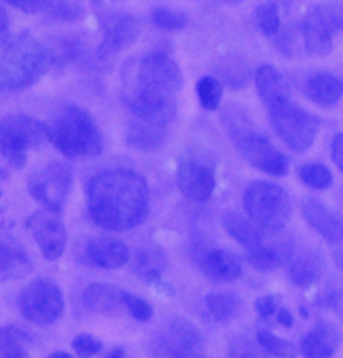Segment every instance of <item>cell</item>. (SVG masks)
Listing matches in <instances>:
<instances>
[{
    "mask_svg": "<svg viewBox=\"0 0 343 358\" xmlns=\"http://www.w3.org/2000/svg\"><path fill=\"white\" fill-rule=\"evenodd\" d=\"M50 140V127L28 114H9L0 120V155L13 168L26 166L28 148H37Z\"/></svg>",
    "mask_w": 343,
    "mask_h": 358,
    "instance_id": "8992f818",
    "label": "cell"
},
{
    "mask_svg": "<svg viewBox=\"0 0 343 358\" xmlns=\"http://www.w3.org/2000/svg\"><path fill=\"white\" fill-rule=\"evenodd\" d=\"M30 337L15 327L0 329V358H30Z\"/></svg>",
    "mask_w": 343,
    "mask_h": 358,
    "instance_id": "f546056e",
    "label": "cell"
},
{
    "mask_svg": "<svg viewBox=\"0 0 343 358\" xmlns=\"http://www.w3.org/2000/svg\"><path fill=\"white\" fill-rule=\"evenodd\" d=\"M277 322H279V327H286V329H292L294 327V320H292V313L286 309V307H279L277 311Z\"/></svg>",
    "mask_w": 343,
    "mask_h": 358,
    "instance_id": "7bdbcfd3",
    "label": "cell"
},
{
    "mask_svg": "<svg viewBox=\"0 0 343 358\" xmlns=\"http://www.w3.org/2000/svg\"><path fill=\"white\" fill-rule=\"evenodd\" d=\"M43 11L60 22H78L84 15V7L78 3H43Z\"/></svg>",
    "mask_w": 343,
    "mask_h": 358,
    "instance_id": "836d02e7",
    "label": "cell"
},
{
    "mask_svg": "<svg viewBox=\"0 0 343 358\" xmlns=\"http://www.w3.org/2000/svg\"><path fill=\"white\" fill-rule=\"evenodd\" d=\"M324 271V262H322V255L316 249H305L300 251L294 262L290 266V281L298 287H309L311 283H316L320 279Z\"/></svg>",
    "mask_w": 343,
    "mask_h": 358,
    "instance_id": "cb8c5ba5",
    "label": "cell"
},
{
    "mask_svg": "<svg viewBox=\"0 0 343 358\" xmlns=\"http://www.w3.org/2000/svg\"><path fill=\"white\" fill-rule=\"evenodd\" d=\"M84 305L92 313L101 315H118L122 305V289L105 285V283H92L84 292Z\"/></svg>",
    "mask_w": 343,
    "mask_h": 358,
    "instance_id": "603a6c76",
    "label": "cell"
},
{
    "mask_svg": "<svg viewBox=\"0 0 343 358\" xmlns=\"http://www.w3.org/2000/svg\"><path fill=\"white\" fill-rule=\"evenodd\" d=\"M256 17H258L260 30L264 32V35H268V37L277 35L279 22H282V20H279V7H277L275 3H264V5H260Z\"/></svg>",
    "mask_w": 343,
    "mask_h": 358,
    "instance_id": "e575fe53",
    "label": "cell"
},
{
    "mask_svg": "<svg viewBox=\"0 0 343 358\" xmlns=\"http://www.w3.org/2000/svg\"><path fill=\"white\" fill-rule=\"evenodd\" d=\"M339 348V333L328 322H320L300 341V354L305 358H333Z\"/></svg>",
    "mask_w": 343,
    "mask_h": 358,
    "instance_id": "44dd1931",
    "label": "cell"
},
{
    "mask_svg": "<svg viewBox=\"0 0 343 358\" xmlns=\"http://www.w3.org/2000/svg\"><path fill=\"white\" fill-rule=\"evenodd\" d=\"M196 92H198V99H200L204 110H217V108H219L221 96H224V88H221V82L217 80V78L204 76L198 82Z\"/></svg>",
    "mask_w": 343,
    "mask_h": 358,
    "instance_id": "1f68e13d",
    "label": "cell"
},
{
    "mask_svg": "<svg viewBox=\"0 0 343 358\" xmlns=\"http://www.w3.org/2000/svg\"><path fill=\"white\" fill-rule=\"evenodd\" d=\"M28 271H30L28 255L22 249L9 245L5 241H0V283L20 279Z\"/></svg>",
    "mask_w": 343,
    "mask_h": 358,
    "instance_id": "4316f807",
    "label": "cell"
},
{
    "mask_svg": "<svg viewBox=\"0 0 343 358\" xmlns=\"http://www.w3.org/2000/svg\"><path fill=\"white\" fill-rule=\"evenodd\" d=\"M17 305L22 315L39 327H50V324L58 322L65 311V299H62L60 287L48 279H37L26 285Z\"/></svg>",
    "mask_w": 343,
    "mask_h": 358,
    "instance_id": "30bf717a",
    "label": "cell"
},
{
    "mask_svg": "<svg viewBox=\"0 0 343 358\" xmlns=\"http://www.w3.org/2000/svg\"><path fill=\"white\" fill-rule=\"evenodd\" d=\"M230 358H268V352H264L258 341L236 339L230 345Z\"/></svg>",
    "mask_w": 343,
    "mask_h": 358,
    "instance_id": "8d00e7d4",
    "label": "cell"
},
{
    "mask_svg": "<svg viewBox=\"0 0 343 358\" xmlns=\"http://www.w3.org/2000/svg\"><path fill=\"white\" fill-rule=\"evenodd\" d=\"M110 358H122V350H114Z\"/></svg>",
    "mask_w": 343,
    "mask_h": 358,
    "instance_id": "7dc6e473",
    "label": "cell"
},
{
    "mask_svg": "<svg viewBox=\"0 0 343 358\" xmlns=\"http://www.w3.org/2000/svg\"><path fill=\"white\" fill-rule=\"evenodd\" d=\"M217 178L208 166H202L198 161H182L178 166V187L180 191L194 202L208 200L214 191Z\"/></svg>",
    "mask_w": 343,
    "mask_h": 358,
    "instance_id": "2e32d148",
    "label": "cell"
},
{
    "mask_svg": "<svg viewBox=\"0 0 343 358\" xmlns=\"http://www.w3.org/2000/svg\"><path fill=\"white\" fill-rule=\"evenodd\" d=\"M182 88L180 67L161 52L124 64L122 101L133 118L168 127L176 114V92Z\"/></svg>",
    "mask_w": 343,
    "mask_h": 358,
    "instance_id": "6da1fadb",
    "label": "cell"
},
{
    "mask_svg": "<svg viewBox=\"0 0 343 358\" xmlns=\"http://www.w3.org/2000/svg\"><path fill=\"white\" fill-rule=\"evenodd\" d=\"M279 299L277 296H262V299H258L256 301V311H258V315L262 317V320H270V317H275L277 315V311H279Z\"/></svg>",
    "mask_w": 343,
    "mask_h": 358,
    "instance_id": "ab89813d",
    "label": "cell"
},
{
    "mask_svg": "<svg viewBox=\"0 0 343 358\" xmlns=\"http://www.w3.org/2000/svg\"><path fill=\"white\" fill-rule=\"evenodd\" d=\"M294 253V243L290 238H266L256 245L249 247L245 253V259L258 271H272L284 266Z\"/></svg>",
    "mask_w": 343,
    "mask_h": 358,
    "instance_id": "e0dca14e",
    "label": "cell"
},
{
    "mask_svg": "<svg viewBox=\"0 0 343 358\" xmlns=\"http://www.w3.org/2000/svg\"><path fill=\"white\" fill-rule=\"evenodd\" d=\"M48 358H73V356L67 354V352H54V354H50Z\"/></svg>",
    "mask_w": 343,
    "mask_h": 358,
    "instance_id": "bcb514c9",
    "label": "cell"
},
{
    "mask_svg": "<svg viewBox=\"0 0 343 358\" xmlns=\"http://www.w3.org/2000/svg\"><path fill=\"white\" fill-rule=\"evenodd\" d=\"M256 86H258V92H260L266 108H272L277 103H284V101L292 99L284 76L279 73L272 64H262V67L256 71Z\"/></svg>",
    "mask_w": 343,
    "mask_h": 358,
    "instance_id": "7402d4cb",
    "label": "cell"
},
{
    "mask_svg": "<svg viewBox=\"0 0 343 358\" xmlns=\"http://www.w3.org/2000/svg\"><path fill=\"white\" fill-rule=\"evenodd\" d=\"M264 352H268L270 356H277V358H294L296 356V348L288 341V339H282L277 337L275 333H270L268 329L260 327L258 329V339H256Z\"/></svg>",
    "mask_w": 343,
    "mask_h": 358,
    "instance_id": "4dcf8cb0",
    "label": "cell"
},
{
    "mask_svg": "<svg viewBox=\"0 0 343 358\" xmlns=\"http://www.w3.org/2000/svg\"><path fill=\"white\" fill-rule=\"evenodd\" d=\"M266 110H268L272 129L292 150L305 152L311 148V144H314L318 136V127H320V120L314 114H309L307 110L294 106L292 99L277 103L272 108H266Z\"/></svg>",
    "mask_w": 343,
    "mask_h": 358,
    "instance_id": "52a82bcc",
    "label": "cell"
},
{
    "mask_svg": "<svg viewBox=\"0 0 343 358\" xmlns=\"http://www.w3.org/2000/svg\"><path fill=\"white\" fill-rule=\"evenodd\" d=\"M232 138L249 166H254L270 176H286L288 174V157L279 152L268 138L247 127H234Z\"/></svg>",
    "mask_w": 343,
    "mask_h": 358,
    "instance_id": "8fae6325",
    "label": "cell"
},
{
    "mask_svg": "<svg viewBox=\"0 0 343 358\" xmlns=\"http://www.w3.org/2000/svg\"><path fill=\"white\" fill-rule=\"evenodd\" d=\"M196 257L202 273L212 281H236L242 273L240 259L228 249H202Z\"/></svg>",
    "mask_w": 343,
    "mask_h": 358,
    "instance_id": "ac0fdd59",
    "label": "cell"
},
{
    "mask_svg": "<svg viewBox=\"0 0 343 358\" xmlns=\"http://www.w3.org/2000/svg\"><path fill=\"white\" fill-rule=\"evenodd\" d=\"M333 259H335V264L343 271V243L333 247Z\"/></svg>",
    "mask_w": 343,
    "mask_h": 358,
    "instance_id": "f6af8a7d",
    "label": "cell"
},
{
    "mask_svg": "<svg viewBox=\"0 0 343 358\" xmlns=\"http://www.w3.org/2000/svg\"><path fill=\"white\" fill-rule=\"evenodd\" d=\"M168 127L133 118L127 129V144L140 150H154L166 142Z\"/></svg>",
    "mask_w": 343,
    "mask_h": 358,
    "instance_id": "d4e9b609",
    "label": "cell"
},
{
    "mask_svg": "<svg viewBox=\"0 0 343 358\" xmlns=\"http://www.w3.org/2000/svg\"><path fill=\"white\" fill-rule=\"evenodd\" d=\"M52 67L48 43L30 32L9 39L0 48V94L28 88Z\"/></svg>",
    "mask_w": 343,
    "mask_h": 358,
    "instance_id": "3957f363",
    "label": "cell"
},
{
    "mask_svg": "<svg viewBox=\"0 0 343 358\" xmlns=\"http://www.w3.org/2000/svg\"><path fill=\"white\" fill-rule=\"evenodd\" d=\"M50 142L71 159L97 157L103 138L97 122L80 106H65L50 124Z\"/></svg>",
    "mask_w": 343,
    "mask_h": 358,
    "instance_id": "277c9868",
    "label": "cell"
},
{
    "mask_svg": "<svg viewBox=\"0 0 343 358\" xmlns=\"http://www.w3.org/2000/svg\"><path fill=\"white\" fill-rule=\"evenodd\" d=\"M7 37H9V13L5 5H0V45L7 43Z\"/></svg>",
    "mask_w": 343,
    "mask_h": 358,
    "instance_id": "b9f144b4",
    "label": "cell"
},
{
    "mask_svg": "<svg viewBox=\"0 0 343 358\" xmlns=\"http://www.w3.org/2000/svg\"><path fill=\"white\" fill-rule=\"evenodd\" d=\"M302 217L309 223L311 230H316L333 247L343 243V217L326 208L324 202L307 198L302 202Z\"/></svg>",
    "mask_w": 343,
    "mask_h": 358,
    "instance_id": "9a60e30c",
    "label": "cell"
},
{
    "mask_svg": "<svg viewBox=\"0 0 343 358\" xmlns=\"http://www.w3.org/2000/svg\"><path fill=\"white\" fill-rule=\"evenodd\" d=\"M73 187V170L71 166L62 164V161H52V164L37 170L28 180L30 195L43 204L50 213H60L65 206L69 193Z\"/></svg>",
    "mask_w": 343,
    "mask_h": 358,
    "instance_id": "9c48e42d",
    "label": "cell"
},
{
    "mask_svg": "<svg viewBox=\"0 0 343 358\" xmlns=\"http://www.w3.org/2000/svg\"><path fill=\"white\" fill-rule=\"evenodd\" d=\"M133 271L144 279H159L166 271V253L159 247H144L133 257Z\"/></svg>",
    "mask_w": 343,
    "mask_h": 358,
    "instance_id": "83f0119b",
    "label": "cell"
},
{
    "mask_svg": "<svg viewBox=\"0 0 343 358\" xmlns=\"http://www.w3.org/2000/svg\"><path fill=\"white\" fill-rule=\"evenodd\" d=\"M122 305H124V309H127L138 322H148L152 317V307L146 301L129 294V292H122Z\"/></svg>",
    "mask_w": 343,
    "mask_h": 358,
    "instance_id": "74e56055",
    "label": "cell"
},
{
    "mask_svg": "<svg viewBox=\"0 0 343 358\" xmlns=\"http://www.w3.org/2000/svg\"><path fill=\"white\" fill-rule=\"evenodd\" d=\"M305 94L320 108H333L343 96V80L335 73H314L305 80Z\"/></svg>",
    "mask_w": 343,
    "mask_h": 358,
    "instance_id": "ffe728a7",
    "label": "cell"
},
{
    "mask_svg": "<svg viewBox=\"0 0 343 358\" xmlns=\"http://www.w3.org/2000/svg\"><path fill=\"white\" fill-rule=\"evenodd\" d=\"M26 227L30 236L37 241L45 259L54 262V259L62 255V251L67 247V230H65V223L56 217V213H50V210L33 213L26 221Z\"/></svg>",
    "mask_w": 343,
    "mask_h": 358,
    "instance_id": "4fadbf2b",
    "label": "cell"
},
{
    "mask_svg": "<svg viewBox=\"0 0 343 358\" xmlns=\"http://www.w3.org/2000/svg\"><path fill=\"white\" fill-rule=\"evenodd\" d=\"M242 202L249 219L268 234L282 232L292 215V202L288 191L275 182H251L242 195Z\"/></svg>",
    "mask_w": 343,
    "mask_h": 358,
    "instance_id": "5b68a950",
    "label": "cell"
},
{
    "mask_svg": "<svg viewBox=\"0 0 343 358\" xmlns=\"http://www.w3.org/2000/svg\"><path fill=\"white\" fill-rule=\"evenodd\" d=\"M73 350L78 352V356L90 358V356H97L103 350V345L97 337H92V335H78L73 339Z\"/></svg>",
    "mask_w": 343,
    "mask_h": 358,
    "instance_id": "f35d334b",
    "label": "cell"
},
{
    "mask_svg": "<svg viewBox=\"0 0 343 358\" xmlns=\"http://www.w3.org/2000/svg\"><path fill=\"white\" fill-rule=\"evenodd\" d=\"M343 13L330 5L311 7L302 22L305 48L311 56H326L333 50V35L341 26Z\"/></svg>",
    "mask_w": 343,
    "mask_h": 358,
    "instance_id": "7c38bea8",
    "label": "cell"
},
{
    "mask_svg": "<svg viewBox=\"0 0 343 358\" xmlns=\"http://www.w3.org/2000/svg\"><path fill=\"white\" fill-rule=\"evenodd\" d=\"M11 7H15V9H20V11H26V13L43 11V3H11Z\"/></svg>",
    "mask_w": 343,
    "mask_h": 358,
    "instance_id": "ee69618b",
    "label": "cell"
},
{
    "mask_svg": "<svg viewBox=\"0 0 343 358\" xmlns=\"http://www.w3.org/2000/svg\"><path fill=\"white\" fill-rule=\"evenodd\" d=\"M86 259L99 268H120L129 262V249L118 238H92L86 245Z\"/></svg>",
    "mask_w": 343,
    "mask_h": 358,
    "instance_id": "d6986e66",
    "label": "cell"
},
{
    "mask_svg": "<svg viewBox=\"0 0 343 358\" xmlns=\"http://www.w3.org/2000/svg\"><path fill=\"white\" fill-rule=\"evenodd\" d=\"M148 182L142 174L116 168L92 176L86 189L88 217L110 232H127L148 215Z\"/></svg>",
    "mask_w": 343,
    "mask_h": 358,
    "instance_id": "7a4b0ae2",
    "label": "cell"
},
{
    "mask_svg": "<svg viewBox=\"0 0 343 358\" xmlns=\"http://www.w3.org/2000/svg\"><path fill=\"white\" fill-rule=\"evenodd\" d=\"M152 22L157 24L159 28L163 30H180L187 26V15L184 13H178V11H172V9H154L152 11Z\"/></svg>",
    "mask_w": 343,
    "mask_h": 358,
    "instance_id": "d590c367",
    "label": "cell"
},
{
    "mask_svg": "<svg viewBox=\"0 0 343 358\" xmlns=\"http://www.w3.org/2000/svg\"><path fill=\"white\" fill-rule=\"evenodd\" d=\"M154 358H206L202 335L194 324L174 317L168 320L152 337Z\"/></svg>",
    "mask_w": 343,
    "mask_h": 358,
    "instance_id": "ba28073f",
    "label": "cell"
},
{
    "mask_svg": "<svg viewBox=\"0 0 343 358\" xmlns=\"http://www.w3.org/2000/svg\"><path fill=\"white\" fill-rule=\"evenodd\" d=\"M224 227L226 232L240 245L249 247H256L264 241V230L258 227L251 219H247L238 213H226L224 215Z\"/></svg>",
    "mask_w": 343,
    "mask_h": 358,
    "instance_id": "484cf974",
    "label": "cell"
},
{
    "mask_svg": "<svg viewBox=\"0 0 343 358\" xmlns=\"http://www.w3.org/2000/svg\"><path fill=\"white\" fill-rule=\"evenodd\" d=\"M330 157L335 161V166L343 172V134H337L330 142Z\"/></svg>",
    "mask_w": 343,
    "mask_h": 358,
    "instance_id": "60d3db41",
    "label": "cell"
},
{
    "mask_svg": "<svg viewBox=\"0 0 343 358\" xmlns=\"http://www.w3.org/2000/svg\"><path fill=\"white\" fill-rule=\"evenodd\" d=\"M298 178H300L307 187L318 189V191L328 189L330 182H333L330 170H328L326 166H322V164H307V166H302V168L298 170Z\"/></svg>",
    "mask_w": 343,
    "mask_h": 358,
    "instance_id": "d6a6232c",
    "label": "cell"
},
{
    "mask_svg": "<svg viewBox=\"0 0 343 358\" xmlns=\"http://www.w3.org/2000/svg\"><path fill=\"white\" fill-rule=\"evenodd\" d=\"M204 305H206L208 315L217 322H230L242 309V301L236 294H228V292H214V294H208Z\"/></svg>",
    "mask_w": 343,
    "mask_h": 358,
    "instance_id": "f1b7e54d",
    "label": "cell"
},
{
    "mask_svg": "<svg viewBox=\"0 0 343 358\" xmlns=\"http://www.w3.org/2000/svg\"><path fill=\"white\" fill-rule=\"evenodd\" d=\"M138 37V20L129 13H110L103 17V41L99 45V56L108 58L122 48H127Z\"/></svg>",
    "mask_w": 343,
    "mask_h": 358,
    "instance_id": "5bb4252c",
    "label": "cell"
}]
</instances>
